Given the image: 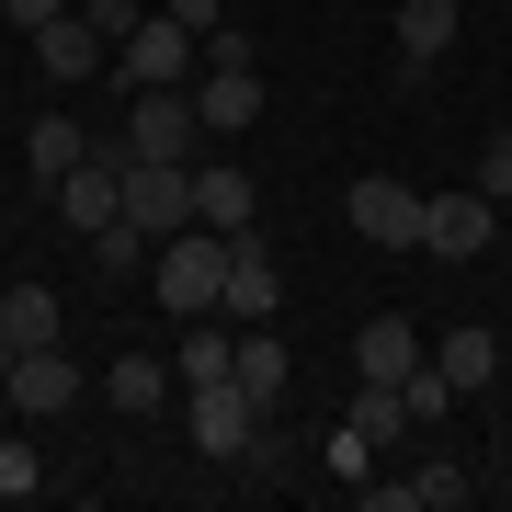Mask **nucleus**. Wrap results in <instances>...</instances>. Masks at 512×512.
Returning <instances> with one entry per match:
<instances>
[{
	"label": "nucleus",
	"instance_id": "nucleus-1",
	"mask_svg": "<svg viewBox=\"0 0 512 512\" xmlns=\"http://www.w3.org/2000/svg\"><path fill=\"white\" fill-rule=\"evenodd\" d=\"M148 285H160V308H171V319H217V308H228V239H217V228L160 239Z\"/></svg>",
	"mask_w": 512,
	"mask_h": 512
},
{
	"label": "nucleus",
	"instance_id": "nucleus-2",
	"mask_svg": "<svg viewBox=\"0 0 512 512\" xmlns=\"http://www.w3.org/2000/svg\"><path fill=\"white\" fill-rule=\"evenodd\" d=\"M194 69H205V46H194V23H171V12L114 46V80H126V92H194Z\"/></svg>",
	"mask_w": 512,
	"mask_h": 512
},
{
	"label": "nucleus",
	"instance_id": "nucleus-3",
	"mask_svg": "<svg viewBox=\"0 0 512 512\" xmlns=\"http://www.w3.org/2000/svg\"><path fill=\"white\" fill-rule=\"evenodd\" d=\"M80 399H92V376L69 365V342L12 353V376H0V410H12V421H57V410H80Z\"/></svg>",
	"mask_w": 512,
	"mask_h": 512
},
{
	"label": "nucleus",
	"instance_id": "nucleus-4",
	"mask_svg": "<svg viewBox=\"0 0 512 512\" xmlns=\"http://www.w3.org/2000/svg\"><path fill=\"white\" fill-rule=\"evenodd\" d=\"M490 239H501V205L478 183L467 194H421V251H433V262H478Z\"/></svg>",
	"mask_w": 512,
	"mask_h": 512
},
{
	"label": "nucleus",
	"instance_id": "nucleus-5",
	"mask_svg": "<svg viewBox=\"0 0 512 512\" xmlns=\"http://www.w3.org/2000/svg\"><path fill=\"white\" fill-rule=\"evenodd\" d=\"M126 160H194L205 148V114H194V92H137V114H126Z\"/></svg>",
	"mask_w": 512,
	"mask_h": 512
},
{
	"label": "nucleus",
	"instance_id": "nucleus-6",
	"mask_svg": "<svg viewBox=\"0 0 512 512\" xmlns=\"http://www.w3.org/2000/svg\"><path fill=\"white\" fill-rule=\"evenodd\" d=\"M126 217L148 239H183L194 228V160H126Z\"/></svg>",
	"mask_w": 512,
	"mask_h": 512
},
{
	"label": "nucleus",
	"instance_id": "nucleus-7",
	"mask_svg": "<svg viewBox=\"0 0 512 512\" xmlns=\"http://www.w3.org/2000/svg\"><path fill=\"white\" fill-rule=\"evenodd\" d=\"M342 217L376 239V251H421V194L399 183V171H365V183L342 194Z\"/></svg>",
	"mask_w": 512,
	"mask_h": 512
},
{
	"label": "nucleus",
	"instance_id": "nucleus-8",
	"mask_svg": "<svg viewBox=\"0 0 512 512\" xmlns=\"http://www.w3.org/2000/svg\"><path fill=\"white\" fill-rule=\"evenodd\" d=\"M274 308H285V262H274L262 228H239V239H228V308H217V319L251 330V319H274Z\"/></svg>",
	"mask_w": 512,
	"mask_h": 512
},
{
	"label": "nucleus",
	"instance_id": "nucleus-9",
	"mask_svg": "<svg viewBox=\"0 0 512 512\" xmlns=\"http://www.w3.org/2000/svg\"><path fill=\"white\" fill-rule=\"evenodd\" d=\"M194 444H205V456H251V444H262V399H251V387H239V376H217V387H194Z\"/></svg>",
	"mask_w": 512,
	"mask_h": 512
},
{
	"label": "nucleus",
	"instance_id": "nucleus-10",
	"mask_svg": "<svg viewBox=\"0 0 512 512\" xmlns=\"http://www.w3.org/2000/svg\"><path fill=\"white\" fill-rule=\"evenodd\" d=\"M251 217H262V183H251V171H239V160H194V228L239 239Z\"/></svg>",
	"mask_w": 512,
	"mask_h": 512
},
{
	"label": "nucleus",
	"instance_id": "nucleus-11",
	"mask_svg": "<svg viewBox=\"0 0 512 512\" xmlns=\"http://www.w3.org/2000/svg\"><path fill=\"white\" fill-rule=\"evenodd\" d=\"M35 57H46V80H57V92H80V80H92L103 69V35H92V12H80V0H69V12H57V23H35Z\"/></svg>",
	"mask_w": 512,
	"mask_h": 512
},
{
	"label": "nucleus",
	"instance_id": "nucleus-12",
	"mask_svg": "<svg viewBox=\"0 0 512 512\" xmlns=\"http://www.w3.org/2000/svg\"><path fill=\"white\" fill-rule=\"evenodd\" d=\"M421 365H433V353H421V330H410V319H387V308H376L365 330H353V376H376V387H410Z\"/></svg>",
	"mask_w": 512,
	"mask_h": 512
},
{
	"label": "nucleus",
	"instance_id": "nucleus-13",
	"mask_svg": "<svg viewBox=\"0 0 512 512\" xmlns=\"http://www.w3.org/2000/svg\"><path fill=\"white\" fill-rule=\"evenodd\" d=\"M194 114H205V137H251L262 69H194Z\"/></svg>",
	"mask_w": 512,
	"mask_h": 512
},
{
	"label": "nucleus",
	"instance_id": "nucleus-14",
	"mask_svg": "<svg viewBox=\"0 0 512 512\" xmlns=\"http://www.w3.org/2000/svg\"><path fill=\"white\" fill-rule=\"evenodd\" d=\"M467 490H478V478L433 456V467H421V478H365V512H456Z\"/></svg>",
	"mask_w": 512,
	"mask_h": 512
},
{
	"label": "nucleus",
	"instance_id": "nucleus-15",
	"mask_svg": "<svg viewBox=\"0 0 512 512\" xmlns=\"http://www.w3.org/2000/svg\"><path fill=\"white\" fill-rule=\"evenodd\" d=\"M456 23H467L456 0H399V69L421 80V69L444 57V46H456Z\"/></svg>",
	"mask_w": 512,
	"mask_h": 512
},
{
	"label": "nucleus",
	"instance_id": "nucleus-16",
	"mask_svg": "<svg viewBox=\"0 0 512 512\" xmlns=\"http://www.w3.org/2000/svg\"><path fill=\"white\" fill-rule=\"evenodd\" d=\"M342 433H353V444H365V456H376V444L421 433V410H410V387H376V376H365V399L342 410Z\"/></svg>",
	"mask_w": 512,
	"mask_h": 512
},
{
	"label": "nucleus",
	"instance_id": "nucleus-17",
	"mask_svg": "<svg viewBox=\"0 0 512 512\" xmlns=\"http://www.w3.org/2000/svg\"><path fill=\"white\" fill-rule=\"evenodd\" d=\"M23 160H35V183H69V171L92 160V137H80V114H35V137H23Z\"/></svg>",
	"mask_w": 512,
	"mask_h": 512
},
{
	"label": "nucleus",
	"instance_id": "nucleus-18",
	"mask_svg": "<svg viewBox=\"0 0 512 512\" xmlns=\"http://www.w3.org/2000/svg\"><path fill=\"white\" fill-rule=\"evenodd\" d=\"M228 376H239V387H251V399H262V410H274V399H285V376H296V365H285V342H274V319H251V330H239V365H228Z\"/></svg>",
	"mask_w": 512,
	"mask_h": 512
},
{
	"label": "nucleus",
	"instance_id": "nucleus-19",
	"mask_svg": "<svg viewBox=\"0 0 512 512\" xmlns=\"http://www.w3.org/2000/svg\"><path fill=\"white\" fill-rule=\"evenodd\" d=\"M433 365H444V387L467 399V387H490V376H501V342L467 319V330H444V342H433Z\"/></svg>",
	"mask_w": 512,
	"mask_h": 512
},
{
	"label": "nucleus",
	"instance_id": "nucleus-20",
	"mask_svg": "<svg viewBox=\"0 0 512 512\" xmlns=\"http://www.w3.org/2000/svg\"><path fill=\"white\" fill-rule=\"evenodd\" d=\"M148 262H160V239H148L137 217H114V228H92V274H103V285H137Z\"/></svg>",
	"mask_w": 512,
	"mask_h": 512
},
{
	"label": "nucleus",
	"instance_id": "nucleus-21",
	"mask_svg": "<svg viewBox=\"0 0 512 512\" xmlns=\"http://www.w3.org/2000/svg\"><path fill=\"white\" fill-rule=\"evenodd\" d=\"M239 365V330H217V319H183V353H171V376L183 387H217Z\"/></svg>",
	"mask_w": 512,
	"mask_h": 512
},
{
	"label": "nucleus",
	"instance_id": "nucleus-22",
	"mask_svg": "<svg viewBox=\"0 0 512 512\" xmlns=\"http://www.w3.org/2000/svg\"><path fill=\"white\" fill-rule=\"evenodd\" d=\"M0 330H12L23 353H35V342H69V319H57V285H12V296H0Z\"/></svg>",
	"mask_w": 512,
	"mask_h": 512
},
{
	"label": "nucleus",
	"instance_id": "nucleus-23",
	"mask_svg": "<svg viewBox=\"0 0 512 512\" xmlns=\"http://www.w3.org/2000/svg\"><path fill=\"white\" fill-rule=\"evenodd\" d=\"M171 387H183V376H171V365H160V353H126V365H114V376H103V399L148 421V410H160V399H171Z\"/></svg>",
	"mask_w": 512,
	"mask_h": 512
},
{
	"label": "nucleus",
	"instance_id": "nucleus-24",
	"mask_svg": "<svg viewBox=\"0 0 512 512\" xmlns=\"http://www.w3.org/2000/svg\"><path fill=\"white\" fill-rule=\"evenodd\" d=\"M35 490H46L35 444H23V433H0V501H35Z\"/></svg>",
	"mask_w": 512,
	"mask_h": 512
},
{
	"label": "nucleus",
	"instance_id": "nucleus-25",
	"mask_svg": "<svg viewBox=\"0 0 512 512\" xmlns=\"http://www.w3.org/2000/svg\"><path fill=\"white\" fill-rule=\"evenodd\" d=\"M80 12H92V35H103V46H126L137 23H148V0H80Z\"/></svg>",
	"mask_w": 512,
	"mask_h": 512
},
{
	"label": "nucleus",
	"instance_id": "nucleus-26",
	"mask_svg": "<svg viewBox=\"0 0 512 512\" xmlns=\"http://www.w3.org/2000/svg\"><path fill=\"white\" fill-rule=\"evenodd\" d=\"M478 194H490V205H512V126L478 148Z\"/></svg>",
	"mask_w": 512,
	"mask_h": 512
},
{
	"label": "nucleus",
	"instance_id": "nucleus-27",
	"mask_svg": "<svg viewBox=\"0 0 512 512\" xmlns=\"http://www.w3.org/2000/svg\"><path fill=\"white\" fill-rule=\"evenodd\" d=\"M205 69H262V57H251V35H239V23H217V35H205Z\"/></svg>",
	"mask_w": 512,
	"mask_h": 512
},
{
	"label": "nucleus",
	"instance_id": "nucleus-28",
	"mask_svg": "<svg viewBox=\"0 0 512 512\" xmlns=\"http://www.w3.org/2000/svg\"><path fill=\"white\" fill-rule=\"evenodd\" d=\"M160 12H171V23H194V46H205V35L228 23V0H160Z\"/></svg>",
	"mask_w": 512,
	"mask_h": 512
},
{
	"label": "nucleus",
	"instance_id": "nucleus-29",
	"mask_svg": "<svg viewBox=\"0 0 512 512\" xmlns=\"http://www.w3.org/2000/svg\"><path fill=\"white\" fill-rule=\"evenodd\" d=\"M69 12V0H0V23H23V35H35V23H57Z\"/></svg>",
	"mask_w": 512,
	"mask_h": 512
},
{
	"label": "nucleus",
	"instance_id": "nucleus-30",
	"mask_svg": "<svg viewBox=\"0 0 512 512\" xmlns=\"http://www.w3.org/2000/svg\"><path fill=\"white\" fill-rule=\"evenodd\" d=\"M12 353H23V342H12V330H0V376H12Z\"/></svg>",
	"mask_w": 512,
	"mask_h": 512
},
{
	"label": "nucleus",
	"instance_id": "nucleus-31",
	"mask_svg": "<svg viewBox=\"0 0 512 512\" xmlns=\"http://www.w3.org/2000/svg\"><path fill=\"white\" fill-rule=\"evenodd\" d=\"M0 421H12V410H0Z\"/></svg>",
	"mask_w": 512,
	"mask_h": 512
}]
</instances>
